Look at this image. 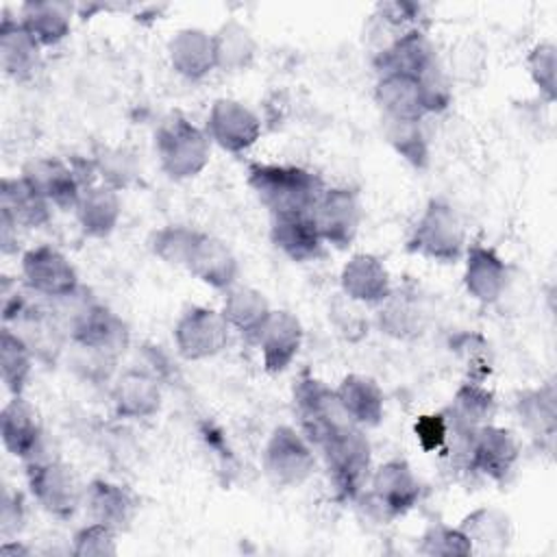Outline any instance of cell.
Instances as JSON below:
<instances>
[{
	"label": "cell",
	"mask_w": 557,
	"mask_h": 557,
	"mask_svg": "<svg viewBox=\"0 0 557 557\" xmlns=\"http://www.w3.org/2000/svg\"><path fill=\"white\" fill-rule=\"evenodd\" d=\"M248 185L270 215L311 213L324 183L318 174L300 165L252 163L248 165Z\"/></svg>",
	"instance_id": "obj_1"
},
{
	"label": "cell",
	"mask_w": 557,
	"mask_h": 557,
	"mask_svg": "<svg viewBox=\"0 0 557 557\" xmlns=\"http://www.w3.org/2000/svg\"><path fill=\"white\" fill-rule=\"evenodd\" d=\"M154 152L161 170L185 181L198 176L211 159V139L202 126L189 122L183 113H170L154 133Z\"/></svg>",
	"instance_id": "obj_2"
},
{
	"label": "cell",
	"mask_w": 557,
	"mask_h": 557,
	"mask_svg": "<svg viewBox=\"0 0 557 557\" xmlns=\"http://www.w3.org/2000/svg\"><path fill=\"white\" fill-rule=\"evenodd\" d=\"M407 246L411 252L437 263L459 261L468 244L457 209L440 198L429 200L411 228Z\"/></svg>",
	"instance_id": "obj_3"
},
{
	"label": "cell",
	"mask_w": 557,
	"mask_h": 557,
	"mask_svg": "<svg viewBox=\"0 0 557 557\" xmlns=\"http://www.w3.org/2000/svg\"><path fill=\"white\" fill-rule=\"evenodd\" d=\"M337 496L357 500L372 474V446L361 426H350L320 446Z\"/></svg>",
	"instance_id": "obj_4"
},
{
	"label": "cell",
	"mask_w": 557,
	"mask_h": 557,
	"mask_svg": "<svg viewBox=\"0 0 557 557\" xmlns=\"http://www.w3.org/2000/svg\"><path fill=\"white\" fill-rule=\"evenodd\" d=\"M294 411L302 435L318 448L337 433L357 426L335 389L315 376H302L294 385Z\"/></svg>",
	"instance_id": "obj_5"
},
{
	"label": "cell",
	"mask_w": 557,
	"mask_h": 557,
	"mask_svg": "<svg viewBox=\"0 0 557 557\" xmlns=\"http://www.w3.org/2000/svg\"><path fill=\"white\" fill-rule=\"evenodd\" d=\"M422 485L405 459H389L372 468L368 490L357 498L366 500L368 513L379 522L405 516L420 500Z\"/></svg>",
	"instance_id": "obj_6"
},
{
	"label": "cell",
	"mask_w": 557,
	"mask_h": 557,
	"mask_svg": "<svg viewBox=\"0 0 557 557\" xmlns=\"http://www.w3.org/2000/svg\"><path fill=\"white\" fill-rule=\"evenodd\" d=\"M26 483L37 505L54 518L67 520L83 507L85 487L74 470L54 455L28 461Z\"/></svg>",
	"instance_id": "obj_7"
},
{
	"label": "cell",
	"mask_w": 557,
	"mask_h": 557,
	"mask_svg": "<svg viewBox=\"0 0 557 557\" xmlns=\"http://www.w3.org/2000/svg\"><path fill=\"white\" fill-rule=\"evenodd\" d=\"M263 470L274 485L298 487L315 470L313 444L300 429L278 424L263 448Z\"/></svg>",
	"instance_id": "obj_8"
},
{
	"label": "cell",
	"mask_w": 557,
	"mask_h": 557,
	"mask_svg": "<svg viewBox=\"0 0 557 557\" xmlns=\"http://www.w3.org/2000/svg\"><path fill=\"white\" fill-rule=\"evenodd\" d=\"M85 172H96L94 161H63L57 157H39L24 165L22 176L39 189V194L54 209H74L81 191L87 185H94Z\"/></svg>",
	"instance_id": "obj_9"
},
{
	"label": "cell",
	"mask_w": 557,
	"mask_h": 557,
	"mask_svg": "<svg viewBox=\"0 0 557 557\" xmlns=\"http://www.w3.org/2000/svg\"><path fill=\"white\" fill-rule=\"evenodd\" d=\"M231 326L222 311L194 305L181 313L172 337L176 352L187 361H200L220 355L228 344Z\"/></svg>",
	"instance_id": "obj_10"
},
{
	"label": "cell",
	"mask_w": 557,
	"mask_h": 557,
	"mask_svg": "<svg viewBox=\"0 0 557 557\" xmlns=\"http://www.w3.org/2000/svg\"><path fill=\"white\" fill-rule=\"evenodd\" d=\"M22 283L41 298L59 300L81 287L74 263L54 246H35L22 255Z\"/></svg>",
	"instance_id": "obj_11"
},
{
	"label": "cell",
	"mask_w": 557,
	"mask_h": 557,
	"mask_svg": "<svg viewBox=\"0 0 557 557\" xmlns=\"http://www.w3.org/2000/svg\"><path fill=\"white\" fill-rule=\"evenodd\" d=\"M311 218L324 239L333 248H348L361 226V202L359 196L348 187H324L318 202L311 209Z\"/></svg>",
	"instance_id": "obj_12"
},
{
	"label": "cell",
	"mask_w": 557,
	"mask_h": 557,
	"mask_svg": "<svg viewBox=\"0 0 557 557\" xmlns=\"http://www.w3.org/2000/svg\"><path fill=\"white\" fill-rule=\"evenodd\" d=\"M518 459L520 446L509 429L494 422L474 429L468 448V470L503 483L513 472Z\"/></svg>",
	"instance_id": "obj_13"
},
{
	"label": "cell",
	"mask_w": 557,
	"mask_h": 557,
	"mask_svg": "<svg viewBox=\"0 0 557 557\" xmlns=\"http://www.w3.org/2000/svg\"><path fill=\"white\" fill-rule=\"evenodd\" d=\"M205 131L211 144L226 152L239 154L259 139L261 120L246 102L235 98H218L209 109Z\"/></svg>",
	"instance_id": "obj_14"
},
{
	"label": "cell",
	"mask_w": 557,
	"mask_h": 557,
	"mask_svg": "<svg viewBox=\"0 0 557 557\" xmlns=\"http://www.w3.org/2000/svg\"><path fill=\"white\" fill-rule=\"evenodd\" d=\"M429 322L424 298L413 287H392L389 294L374 307L376 329L398 342L416 339Z\"/></svg>",
	"instance_id": "obj_15"
},
{
	"label": "cell",
	"mask_w": 557,
	"mask_h": 557,
	"mask_svg": "<svg viewBox=\"0 0 557 557\" xmlns=\"http://www.w3.org/2000/svg\"><path fill=\"white\" fill-rule=\"evenodd\" d=\"M302 324L287 309H272L263 326L257 331L255 342L259 346L263 368L270 374L285 372L302 346Z\"/></svg>",
	"instance_id": "obj_16"
},
{
	"label": "cell",
	"mask_w": 557,
	"mask_h": 557,
	"mask_svg": "<svg viewBox=\"0 0 557 557\" xmlns=\"http://www.w3.org/2000/svg\"><path fill=\"white\" fill-rule=\"evenodd\" d=\"M0 435L4 448L24 463L50 455L46 453L44 429L37 411L24 396H11V400L2 407Z\"/></svg>",
	"instance_id": "obj_17"
},
{
	"label": "cell",
	"mask_w": 557,
	"mask_h": 557,
	"mask_svg": "<svg viewBox=\"0 0 557 557\" xmlns=\"http://www.w3.org/2000/svg\"><path fill=\"white\" fill-rule=\"evenodd\" d=\"M509 285V268L503 257L483 244H468L463 252V287L472 300L496 305Z\"/></svg>",
	"instance_id": "obj_18"
},
{
	"label": "cell",
	"mask_w": 557,
	"mask_h": 557,
	"mask_svg": "<svg viewBox=\"0 0 557 557\" xmlns=\"http://www.w3.org/2000/svg\"><path fill=\"white\" fill-rule=\"evenodd\" d=\"M200 283L226 292L237 283L239 263L233 250L218 237L198 231L183 265Z\"/></svg>",
	"instance_id": "obj_19"
},
{
	"label": "cell",
	"mask_w": 557,
	"mask_h": 557,
	"mask_svg": "<svg viewBox=\"0 0 557 557\" xmlns=\"http://www.w3.org/2000/svg\"><path fill=\"white\" fill-rule=\"evenodd\" d=\"M440 57L429 35L422 28H409L398 33L387 46L374 54V70L379 76L403 74L418 78Z\"/></svg>",
	"instance_id": "obj_20"
},
{
	"label": "cell",
	"mask_w": 557,
	"mask_h": 557,
	"mask_svg": "<svg viewBox=\"0 0 557 557\" xmlns=\"http://www.w3.org/2000/svg\"><path fill=\"white\" fill-rule=\"evenodd\" d=\"M0 65L15 83L30 81L41 65V46L7 9L0 20Z\"/></svg>",
	"instance_id": "obj_21"
},
{
	"label": "cell",
	"mask_w": 557,
	"mask_h": 557,
	"mask_svg": "<svg viewBox=\"0 0 557 557\" xmlns=\"http://www.w3.org/2000/svg\"><path fill=\"white\" fill-rule=\"evenodd\" d=\"M342 294L366 307H376L394 287L385 263L370 252L352 255L339 272Z\"/></svg>",
	"instance_id": "obj_22"
},
{
	"label": "cell",
	"mask_w": 557,
	"mask_h": 557,
	"mask_svg": "<svg viewBox=\"0 0 557 557\" xmlns=\"http://www.w3.org/2000/svg\"><path fill=\"white\" fill-rule=\"evenodd\" d=\"M113 409L120 418L128 420H144L152 418L161 409V383L159 376L131 368L117 376L111 389Z\"/></svg>",
	"instance_id": "obj_23"
},
{
	"label": "cell",
	"mask_w": 557,
	"mask_h": 557,
	"mask_svg": "<svg viewBox=\"0 0 557 557\" xmlns=\"http://www.w3.org/2000/svg\"><path fill=\"white\" fill-rule=\"evenodd\" d=\"M83 507L91 522L107 524L120 533L126 531L135 520L137 498L124 485L104 479H94L85 485Z\"/></svg>",
	"instance_id": "obj_24"
},
{
	"label": "cell",
	"mask_w": 557,
	"mask_h": 557,
	"mask_svg": "<svg viewBox=\"0 0 557 557\" xmlns=\"http://www.w3.org/2000/svg\"><path fill=\"white\" fill-rule=\"evenodd\" d=\"M168 61L187 81L205 78L215 70L213 35L196 26L176 30L168 41Z\"/></svg>",
	"instance_id": "obj_25"
},
{
	"label": "cell",
	"mask_w": 557,
	"mask_h": 557,
	"mask_svg": "<svg viewBox=\"0 0 557 557\" xmlns=\"http://www.w3.org/2000/svg\"><path fill=\"white\" fill-rule=\"evenodd\" d=\"M270 239L287 259L296 263L318 259L324 248V239L311 213L272 215Z\"/></svg>",
	"instance_id": "obj_26"
},
{
	"label": "cell",
	"mask_w": 557,
	"mask_h": 557,
	"mask_svg": "<svg viewBox=\"0 0 557 557\" xmlns=\"http://www.w3.org/2000/svg\"><path fill=\"white\" fill-rule=\"evenodd\" d=\"M74 215L81 231L87 237H94V239L109 237L122 218L120 191L104 183L87 185L78 196Z\"/></svg>",
	"instance_id": "obj_27"
},
{
	"label": "cell",
	"mask_w": 557,
	"mask_h": 557,
	"mask_svg": "<svg viewBox=\"0 0 557 557\" xmlns=\"http://www.w3.org/2000/svg\"><path fill=\"white\" fill-rule=\"evenodd\" d=\"M52 205L22 174L4 176L0 183V213L20 228H41L52 220Z\"/></svg>",
	"instance_id": "obj_28"
},
{
	"label": "cell",
	"mask_w": 557,
	"mask_h": 557,
	"mask_svg": "<svg viewBox=\"0 0 557 557\" xmlns=\"http://www.w3.org/2000/svg\"><path fill=\"white\" fill-rule=\"evenodd\" d=\"M74 4L61 0H30L17 9V20L41 48L57 46L72 30Z\"/></svg>",
	"instance_id": "obj_29"
},
{
	"label": "cell",
	"mask_w": 557,
	"mask_h": 557,
	"mask_svg": "<svg viewBox=\"0 0 557 557\" xmlns=\"http://www.w3.org/2000/svg\"><path fill=\"white\" fill-rule=\"evenodd\" d=\"M335 394L357 426H376L385 413V394L381 385L366 374H346Z\"/></svg>",
	"instance_id": "obj_30"
},
{
	"label": "cell",
	"mask_w": 557,
	"mask_h": 557,
	"mask_svg": "<svg viewBox=\"0 0 557 557\" xmlns=\"http://www.w3.org/2000/svg\"><path fill=\"white\" fill-rule=\"evenodd\" d=\"M374 102L385 120H424L426 109L418 78L403 74H385L376 78Z\"/></svg>",
	"instance_id": "obj_31"
},
{
	"label": "cell",
	"mask_w": 557,
	"mask_h": 557,
	"mask_svg": "<svg viewBox=\"0 0 557 557\" xmlns=\"http://www.w3.org/2000/svg\"><path fill=\"white\" fill-rule=\"evenodd\" d=\"M457 527L468 537L472 553H487V555L505 553L513 537V527L509 516L487 505L463 516Z\"/></svg>",
	"instance_id": "obj_32"
},
{
	"label": "cell",
	"mask_w": 557,
	"mask_h": 557,
	"mask_svg": "<svg viewBox=\"0 0 557 557\" xmlns=\"http://www.w3.org/2000/svg\"><path fill=\"white\" fill-rule=\"evenodd\" d=\"M220 311H222L224 320L228 322V326L233 331L255 339L257 331L268 320L272 307L259 289L235 283L233 287H228L224 292V300H222Z\"/></svg>",
	"instance_id": "obj_33"
},
{
	"label": "cell",
	"mask_w": 557,
	"mask_h": 557,
	"mask_svg": "<svg viewBox=\"0 0 557 557\" xmlns=\"http://www.w3.org/2000/svg\"><path fill=\"white\" fill-rule=\"evenodd\" d=\"M211 35L215 50V70L235 74L252 65L259 44L246 24H242L239 20H226Z\"/></svg>",
	"instance_id": "obj_34"
},
{
	"label": "cell",
	"mask_w": 557,
	"mask_h": 557,
	"mask_svg": "<svg viewBox=\"0 0 557 557\" xmlns=\"http://www.w3.org/2000/svg\"><path fill=\"white\" fill-rule=\"evenodd\" d=\"M520 424L535 437L553 440L557 429V394L553 383L524 389L513 403Z\"/></svg>",
	"instance_id": "obj_35"
},
{
	"label": "cell",
	"mask_w": 557,
	"mask_h": 557,
	"mask_svg": "<svg viewBox=\"0 0 557 557\" xmlns=\"http://www.w3.org/2000/svg\"><path fill=\"white\" fill-rule=\"evenodd\" d=\"M496 409H498V403L492 389H487L483 383H476V381H463L444 411L457 424L466 429H479L483 424L494 422Z\"/></svg>",
	"instance_id": "obj_36"
},
{
	"label": "cell",
	"mask_w": 557,
	"mask_h": 557,
	"mask_svg": "<svg viewBox=\"0 0 557 557\" xmlns=\"http://www.w3.org/2000/svg\"><path fill=\"white\" fill-rule=\"evenodd\" d=\"M35 363L33 350L26 342L9 326H2L0 333V376L11 396H22L30 379Z\"/></svg>",
	"instance_id": "obj_37"
},
{
	"label": "cell",
	"mask_w": 557,
	"mask_h": 557,
	"mask_svg": "<svg viewBox=\"0 0 557 557\" xmlns=\"http://www.w3.org/2000/svg\"><path fill=\"white\" fill-rule=\"evenodd\" d=\"M383 135L387 144L413 168H426L429 141L422 128V120H385Z\"/></svg>",
	"instance_id": "obj_38"
},
{
	"label": "cell",
	"mask_w": 557,
	"mask_h": 557,
	"mask_svg": "<svg viewBox=\"0 0 557 557\" xmlns=\"http://www.w3.org/2000/svg\"><path fill=\"white\" fill-rule=\"evenodd\" d=\"M450 348L466 372V381L485 383L494 370V355L490 342L474 331H463L450 339Z\"/></svg>",
	"instance_id": "obj_39"
},
{
	"label": "cell",
	"mask_w": 557,
	"mask_h": 557,
	"mask_svg": "<svg viewBox=\"0 0 557 557\" xmlns=\"http://www.w3.org/2000/svg\"><path fill=\"white\" fill-rule=\"evenodd\" d=\"M418 553L426 557H466L472 555V546L459 527L435 522L420 535Z\"/></svg>",
	"instance_id": "obj_40"
},
{
	"label": "cell",
	"mask_w": 557,
	"mask_h": 557,
	"mask_svg": "<svg viewBox=\"0 0 557 557\" xmlns=\"http://www.w3.org/2000/svg\"><path fill=\"white\" fill-rule=\"evenodd\" d=\"M198 231L183 224H168L152 233L150 250L168 265L183 268Z\"/></svg>",
	"instance_id": "obj_41"
},
{
	"label": "cell",
	"mask_w": 557,
	"mask_h": 557,
	"mask_svg": "<svg viewBox=\"0 0 557 557\" xmlns=\"http://www.w3.org/2000/svg\"><path fill=\"white\" fill-rule=\"evenodd\" d=\"M527 72L546 102H555V72H557V48L553 41L535 44L527 54Z\"/></svg>",
	"instance_id": "obj_42"
},
{
	"label": "cell",
	"mask_w": 557,
	"mask_h": 557,
	"mask_svg": "<svg viewBox=\"0 0 557 557\" xmlns=\"http://www.w3.org/2000/svg\"><path fill=\"white\" fill-rule=\"evenodd\" d=\"M444 67L448 70L453 83H476L485 72V48L474 37L461 39L455 48H450V59Z\"/></svg>",
	"instance_id": "obj_43"
},
{
	"label": "cell",
	"mask_w": 557,
	"mask_h": 557,
	"mask_svg": "<svg viewBox=\"0 0 557 557\" xmlns=\"http://www.w3.org/2000/svg\"><path fill=\"white\" fill-rule=\"evenodd\" d=\"M418 85H420V94L424 100V109L426 115L431 113H442L450 107L453 102V78L448 74V70L444 67V63L437 59L435 63H431L420 76H418Z\"/></svg>",
	"instance_id": "obj_44"
},
{
	"label": "cell",
	"mask_w": 557,
	"mask_h": 557,
	"mask_svg": "<svg viewBox=\"0 0 557 557\" xmlns=\"http://www.w3.org/2000/svg\"><path fill=\"white\" fill-rule=\"evenodd\" d=\"M91 161L96 168L98 183L115 187L117 191L122 187H128L137 174L133 157L120 148H102Z\"/></svg>",
	"instance_id": "obj_45"
},
{
	"label": "cell",
	"mask_w": 557,
	"mask_h": 557,
	"mask_svg": "<svg viewBox=\"0 0 557 557\" xmlns=\"http://www.w3.org/2000/svg\"><path fill=\"white\" fill-rule=\"evenodd\" d=\"M72 553L76 557H111L117 553V531L100 522H89L74 533Z\"/></svg>",
	"instance_id": "obj_46"
},
{
	"label": "cell",
	"mask_w": 557,
	"mask_h": 557,
	"mask_svg": "<svg viewBox=\"0 0 557 557\" xmlns=\"http://www.w3.org/2000/svg\"><path fill=\"white\" fill-rule=\"evenodd\" d=\"M366 305L350 300L348 296L339 294L333 305H331V318L337 326V331L346 337V339H359L368 333V320L361 313Z\"/></svg>",
	"instance_id": "obj_47"
},
{
	"label": "cell",
	"mask_w": 557,
	"mask_h": 557,
	"mask_svg": "<svg viewBox=\"0 0 557 557\" xmlns=\"http://www.w3.org/2000/svg\"><path fill=\"white\" fill-rule=\"evenodd\" d=\"M422 15V7L418 2H407V0H394V2H381L376 4V15L383 26L394 28V30H409V28H420L418 20Z\"/></svg>",
	"instance_id": "obj_48"
},
{
	"label": "cell",
	"mask_w": 557,
	"mask_h": 557,
	"mask_svg": "<svg viewBox=\"0 0 557 557\" xmlns=\"http://www.w3.org/2000/svg\"><path fill=\"white\" fill-rule=\"evenodd\" d=\"M416 437L420 442V446L429 453H440L446 444V435H448V418L446 411L440 413H424L416 420L413 424Z\"/></svg>",
	"instance_id": "obj_49"
},
{
	"label": "cell",
	"mask_w": 557,
	"mask_h": 557,
	"mask_svg": "<svg viewBox=\"0 0 557 557\" xmlns=\"http://www.w3.org/2000/svg\"><path fill=\"white\" fill-rule=\"evenodd\" d=\"M26 522V507L20 494L4 492L2 494V509H0V535L2 540H13Z\"/></svg>",
	"instance_id": "obj_50"
},
{
	"label": "cell",
	"mask_w": 557,
	"mask_h": 557,
	"mask_svg": "<svg viewBox=\"0 0 557 557\" xmlns=\"http://www.w3.org/2000/svg\"><path fill=\"white\" fill-rule=\"evenodd\" d=\"M17 231L20 226L11 218L0 213V248L4 255L17 252Z\"/></svg>",
	"instance_id": "obj_51"
},
{
	"label": "cell",
	"mask_w": 557,
	"mask_h": 557,
	"mask_svg": "<svg viewBox=\"0 0 557 557\" xmlns=\"http://www.w3.org/2000/svg\"><path fill=\"white\" fill-rule=\"evenodd\" d=\"M0 553L4 555V557H28L30 555V548L28 546H24L22 542H17V540H4L2 542V546H0Z\"/></svg>",
	"instance_id": "obj_52"
}]
</instances>
